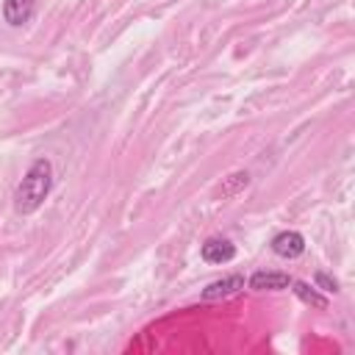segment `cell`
<instances>
[{
  "instance_id": "6da1fadb",
  "label": "cell",
  "mask_w": 355,
  "mask_h": 355,
  "mask_svg": "<svg viewBox=\"0 0 355 355\" xmlns=\"http://www.w3.org/2000/svg\"><path fill=\"white\" fill-rule=\"evenodd\" d=\"M50 191H53V164L47 158H36L14 189V211L22 216L36 214L50 197Z\"/></svg>"
},
{
  "instance_id": "7a4b0ae2",
  "label": "cell",
  "mask_w": 355,
  "mask_h": 355,
  "mask_svg": "<svg viewBox=\"0 0 355 355\" xmlns=\"http://www.w3.org/2000/svg\"><path fill=\"white\" fill-rule=\"evenodd\" d=\"M272 252L280 255V258H300L305 252V236L297 233V230H280L275 239H272Z\"/></svg>"
},
{
  "instance_id": "3957f363",
  "label": "cell",
  "mask_w": 355,
  "mask_h": 355,
  "mask_svg": "<svg viewBox=\"0 0 355 355\" xmlns=\"http://www.w3.org/2000/svg\"><path fill=\"white\" fill-rule=\"evenodd\" d=\"M200 255H202L205 263H227V261L236 258V247H233V241H227L222 236H211V239L202 241Z\"/></svg>"
},
{
  "instance_id": "277c9868",
  "label": "cell",
  "mask_w": 355,
  "mask_h": 355,
  "mask_svg": "<svg viewBox=\"0 0 355 355\" xmlns=\"http://www.w3.org/2000/svg\"><path fill=\"white\" fill-rule=\"evenodd\" d=\"M241 288H244V275H227V277H219V280L208 283L200 297L205 302H214V300H227V297L239 294Z\"/></svg>"
},
{
  "instance_id": "5b68a950",
  "label": "cell",
  "mask_w": 355,
  "mask_h": 355,
  "mask_svg": "<svg viewBox=\"0 0 355 355\" xmlns=\"http://www.w3.org/2000/svg\"><path fill=\"white\" fill-rule=\"evenodd\" d=\"M250 288H255V291H283V288H288L291 283H294V277L291 275H286V272H255V275H250Z\"/></svg>"
},
{
  "instance_id": "8992f818",
  "label": "cell",
  "mask_w": 355,
  "mask_h": 355,
  "mask_svg": "<svg viewBox=\"0 0 355 355\" xmlns=\"http://www.w3.org/2000/svg\"><path fill=\"white\" fill-rule=\"evenodd\" d=\"M33 11H36V0H3V19L11 28L31 22Z\"/></svg>"
},
{
  "instance_id": "52a82bcc",
  "label": "cell",
  "mask_w": 355,
  "mask_h": 355,
  "mask_svg": "<svg viewBox=\"0 0 355 355\" xmlns=\"http://www.w3.org/2000/svg\"><path fill=\"white\" fill-rule=\"evenodd\" d=\"M291 291H294L305 305H311V308H319V311L327 308V297L319 294L316 286H308V283H302V280H294V283H291Z\"/></svg>"
},
{
  "instance_id": "ba28073f",
  "label": "cell",
  "mask_w": 355,
  "mask_h": 355,
  "mask_svg": "<svg viewBox=\"0 0 355 355\" xmlns=\"http://www.w3.org/2000/svg\"><path fill=\"white\" fill-rule=\"evenodd\" d=\"M313 280H316V288H322V291H333V294L338 291V280H336V277H330L327 272H316V277H313Z\"/></svg>"
}]
</instances>
